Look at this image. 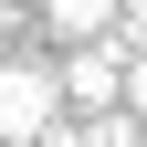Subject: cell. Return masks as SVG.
<instances>
[{"label": "cell", "instance_id": "cell-1", "mask_svg": "<svg viewBox=\"0 0 147 147\" xmlns=\"http://www.w3.org/2000/svg\"><path fill=\"white\" fill-rule=\"evenodd\" d=\"M53 126H63V74L0 63V147H42Z\"/></svg>", "mask_w": 147, "mask_h": 147}, {"label": "cell", "instance_id": "cell-2", "mask_svg": "<svg viewBox=\"0 0 147 147\" xmlns=\"http://www.w3.org/2000/svg\"><path fill=\"white\" fill-rule=\"evenodd\" d=\"M42 21L63 32V42H95V32H116V21H126V0H42Z\"/></svg>", "mask_w": 147, "mask_h": 147}, {"label": "cell", "instance_id": "cell-3", "mask_svg": "<svg viewBox=\"0 0 147 147\" xmlns=\"http://www.w3.org/2000/svg\"><path fill=\"white\" fill-rule=\"evenodd\" d=\"M126 105H137V116H147V53H137V63H126Z\"/></svg>", "mask_w": 147, "mask_h": 147}, {"label": "cell", "instance_id": "cell-4", "mask_svg": "<svg viewBox=\"0 0 147 147\" xmlns=\"http://www.w3.org/2000/svg\"><path fill=\"white\" fill-rule=\"evenodd\" d=\"M126 21H137V32H147V0H126Z\"/></svg>", "mask_w": 147, "mask_h": 147}, {"label": "cell", "instance_id": "cell-5", "mask_svg": "<svg viewBox=\"0 0 147 147\" xmlns=\"http://www.w3.org/2000/svg\"><path fill=\"white\" fill-rule=\"evenodd\" d=\"M0 11H11V0H0Z\"/></svg>", "mask_w": 147, "mask_h": 147}, {"label": "cell", "instance_id": "cell-6", "mask_svg": "<svg viewBox=\"0 0 147 147\" xmlns=\"http://www.w3.org/2000/svg\"><path fill=\"white\" fill-rule=\"evenodd\" d=\"M137 147H147V137H137Z\"/></svg>", "mask_w": 147, "mask_h": 147}]
</instances>
